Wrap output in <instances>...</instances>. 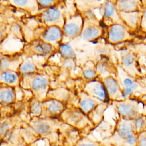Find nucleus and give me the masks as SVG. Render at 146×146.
Instances as JSON below:
<instances>
[{
	"label": "nucleus",
	"mask_w": 146,
	"mask_h": 146,
	"mask_svg": "<svg viewBox=\"0 0 146 146\" xmlns=\"http://www.w3.org/2000/svg\"><path fill=\"white\" fill-rule=\"evenodd\" d=\"M123 83L124 86V92L122 94V96L125 97L136 91L139 84L132 79V78L129 76H124L123 79Z\"/></svg>",
	"instance_id": "nucleus-12"
},
{
	"label": "nucleus",
	"mask_w": 146,
	"mask_h": 146,
	"mask_svg": "<svg viewBox=\"0 0 146 146\" xmlns=\"http://www.w3.org/2000/svg\"><path fill=\"white\" fill-rule=\"evenodd\" d=\"M102 30L100 26L93 22L87 23L83 20V25L80 33L82 38L86 41L96 40L102 35Z\"/></svg>",
	"instance_id": "nucleus-5"
},
{
	"label": "nucleus",
	"mask_w": 146,
	"mask_h": 146,
	"mask_svg": "<svg viewBox=\"0 0 146 146\" xmlns=\"http://www.w3.org/2000/svg\"><path fill=\"white\" fill-rule=\"evenodd\" d=\"M9 62L6 59H1L0 60V69L6 70L9 67Z\"/></svg>",
	"instance_id": "nucleus-31"
},
{
	"label": "nucleus",
	"mask_w": 146,
	"mask_h": 146,
	"mask_svg": "<svg viewBox=\"0 0 146 146\" xmlns=\"http://www.w3.org/2000/svg\"><path fill=\"white\" fill-rule=\"evenodd\" d=\"M83 76L87 79H93L96 76V71L93 68L87 67L83 71Z\"/></svg>",
	"instance_id": "nucleus-26"
},
{
	"label": "nucleus",
	"mask_w": 146,
	"mask_h": 146,
	"mask_svg": "<svg viewBox=\"0 0 146 146\" xmlns=\"http://www.w3.org/2000/svg\"><path fill=\"white\" fill-rule=\"evenodd\" d=\"M139 0H117L115 5L116 9L119 12H135L140 9Z\"/></svg>",
	"instance_id": "nucleus-7"
},
{
	"label": "nucleus",
	"mask_w": 146,
	"mask_h": 146,
	"mask_svg": "<svg viewBox=\"0 0 146 146\" xmlns=\"http://www.w3.org/2000/svg\"><path fill=\"white\" fill-rule=\"evenodd\" d=\"M133 125L129 121L123 122L119 127L117 133L118 135L123 139H125L128 135L132 133Z\"/></svg>",
	"instance_id": "nucleus-16"
},
{
	"label": "nucleus",
	"mask_w": 146,
	"mask_h": 146,
	"mask_svg": "<svg viewBox=\"0 0 146 146\" xmlns=\"http://www.w3.org/2000/svg\"><path fill=\"white\" fill-rule=\"evenodd\" d=\"M79 146H96L94 144H80Z\"/></svg>",
	"instance_id": "nucleus-34"
},
{
	"label": "nucleus",
	"mask_w": 146,
	"mask_h": 146,
	"mask_svg": "<svg viewBox=\"0 0 146 146\" xmlns=\"http://www.w3.org/2000/svg\"><path fill=\"white\" fill-rule=\"evenodd\" d=\"M0 78L2 80L9 84H14L18 80L17 74L11 71L3 72L0 75Z\"/></svg>",
	"instance_id": "nucleus-19"
},
{
	"label": "nucleus",
	"mask_w": 146,
	"mask_h": 146,
	"mask_svg": "<svg viewBox=\"0 0 146 146\" xmlns=\"http://www.w3.org/2000/svg\"><path fill=\"white\" fill-rule=\"evenodd\" d=\"M83 20L84 18L80 14H75L68 18H64L62 28L63 35L71 38L80 35L83 27Z\"/></svg>",
	"instance_id": "nucleus-2"
},
{
	"label": "nucleus",
	"mask_w": 146,
	"mask_h": 146,
	"mask_svg": "<svg viewBox=\"0 0 146 146\" xmlns=\"http://www.w3.org/2000/svg\"><path fill=\"white\" fill-rule=\"evenodd\" d=\"M30 49L34 54L41 56H48L53 51V46L40 38L32 41L30 44Z\"/></svg>",
	"instance_id": "nucleus-6"
},
{
	"label": "nucleus",
	"mask_w": 146,
	"mask_h": 146,
	"mask_svg": "<svg viewBox=\"0 0 146 146\" xmlns=\"http://www.w3.org/2000/svg\"><path fill=\"white\" fill-rule=\"evenodd\" d=\"M10 128V125L8 123H5L0 127V134H3L7 132Z\"/></svg>",
	"instance_id": "nucleus-33"
},
{
	"label": "nucleus",
	"mask_w": 146,
	"mask_h": 146,
	"mask_svg": "<svg viewBox=\"0 0 146 146\" xmlns=\"http://www.w3.org/2000/svg\"><path fill=\"white\" fill-rule=\"evenodd\" d=\"M38 9H44L45 8L51 7L52 6L57 5L60 0H36Z\"/></svg>",
	"instance_id": "nucleus-23"
},
{
	"label": "nucleus",
	"mask_w": 146,
	"mask_h": 146,
	"mask_svg": "<svg viewBox=\"0 0 146 146\" xmlns=\"http://www.w3.org/2000/svg\"><path fill=\"white\" fill-rule=\"evenodd\" d=\"M145 133L143 135H141L140 136L139 138V143H138V146H145L146 145V141H145Z\"/></svg>",
	"instance_id": "nucleus-32"
},
{
	"label": "nucleus",
	"mask_w": 146,
	"mask_h": 146,
	"mask_svg": "<svg viewBox=\"0 0 146 146\" xmlns=\"http://www.w3.org/2000/svg\"><path fill=\"white\" fill-rule=\"evenodd\" d=\"M63 36L62 27L56 25H51L44 27L39 38L52 45L54 43H59Z\"/></svg>",
	"instance_id": "nucleus-4"
},
{
	"label": "nucleus",
	"mask_w": 146,
	"mask_h": 146,
	"mask_svg": "<svg viewBox=\"0 0 146 146\" xmlns=\"http://www.w3.org/2000/svg\"><path fill=\"white\" fill-rule=\"evenodd\" d=\"M2 35H3V31H2V29L0 28V39L2 38Z\"/></svg>",
	"instance_id": "nucleus-35"
},
{
	"label": "nucleus",
	"mask_w": 146,
	"mask_h": 146,
	"mask_svg": "<svg viewBox=\"0 0 146 146\" xmlns=\"http://www.w3.org/2000/svg\"><path fill=\"white\" fill-rule=\"evenodd\" d=\"M107 62L104 61L100 62L97 66V70L101 74H104L108 72V67Z\"/></svg>",
	"instance_id": "nucleus-28"
},
{
	"label": "nucleus",
	"mask_w": 146,
	"mask_h": 146,
	"mask_svg": "<svg viewBox=\"0 0 146 146\" xmlns=\"http://www.w3.org/2000/svg\"><path fill=\"white\" fill-rule=\"evenodd\" d=\"M48 82L46 77L42 75L36 76L33 78L31 83V86L33 90L36 92L43 93L48 88Z\"/></svg>",
	"instance_id": "nucleus-10"
},
{
	"label": "nucleus",
	"mask_w": 146,
	"mask_h": 146,
	"mask_svg": "<svg viewBox=\"0 0 146 146\" xmlns=\"http://www.w3.org/2000/svg\"><path fill=\"white\" fill-rule=\"evenodd\" d=\"M63 106L62 103L54 100L51 102L47 107V111L49 112V113L51 115H56L59 113L62 109H63Z\"/></svg>",
	"instance_id": "nucleus-20"
},
{
	"label": "nucleus",
	"mask_w": 146,
	"mask_h": 146,
	"mask_svg": "<svg viewBox=\"0 0 146 146\" xmlns=\"http://www.w3.org/2000/svg\"><path fill=\"white\" fill-rule=\"evenodd\" d=\"M13 3L18 7L29 8L31 10L38 9L36 0H12Z\"/></svg>",
	"instance_id": "nucleus-17"
},
{
	"label": "nucleus",
	"mask_w": 146,
	"mask_h": 146,
	"mask_svg": "<svg viewBox=\"0 0 146 146\" xmlns=\"http://www.w3.org/2000/svg\"><path fill=\"white\" fill-rule=\"evenodd\" d=\"M119 113L125 118H136L137 116V110L136 106L132 103L122 102L117 106Z\"/></svg>",
	"instance_id": "nucleus-8"
},
{
	"label": "nucleus",
	"mask_w": 146,
	"mask_h": 146,
	"mask_svg": "<svg viewBox=\"0 0 146 146\" xmlns=\"http://www.w3.org/2000/svg\"><path fill=\"white\" fill-rule=\"evenodd\" d=\"M103 15L106 18L112 19L118 14L115 5L111 1H107L103 6Z\"/></svg>",
	"instance_id": "nucleus-15"
},
{
	"label": "nucleus",
	"mask_w": 146,
	"mask_h": 146,
	"mask_svg": "<svg viewBox=\"0 0 146 146\" xmlns=\"http://www.w3.org/2000/svg\"><path fill=\"white\" fill-rule=\"evenodd\" d=\"M63 66L64 67L70 69L72 68L74 66V62L72 58H67L65 59V60L63 63Z\"/></svg>",
	"instance_id": "nucleus-30"
},
{
	"label": "nucleus",
	"mask_w": 146,
	"mask_h": 146,
	"mask_svg": "<svg viewBox=\"0 0 146 146\" xmlns=\"http://www.w3.org/2000/svg\"><path fill=\"white\" fill-rule=\"evenodd\" d=\"M14 97V92L11 90L5 89L0 91V101L3 103L11 102Z\"/></svg>",
	"instance_id": "nucleus-21"
},
{
	"label": "nucleus",
	"mask_w": 146,
	"mask_h": 146,
	"mask_svg": "<svg viewBox=\"0 0 146 146\" xmlns=\"http://www.w3.org/2000/svg\"><path fill=\"white\" fill-rule=\"evenodd\" d=\"M33 129L39 135H46L50 132L51 127L47 121H36L33 124Z\"/></svg>",
	"instance_id": "nucleus-14"
},
{
	"label": "nucleus",
	"mask_w": 146,
	"mask_h": 146,
	"mask_svg": "<svg viewBox=\"0 0 146 146\" xmlns=\"http://www.w3.org/2000/svg\"><path fill=\"white\" fill-rule=\"evenodd\" d=\"M136 62V56L132 52H128L123 55L122 58L123 66L128 69H132L135 67Z\"/></svg>",
	"instance_id": "nucleus-18"
},
{
	"label": "nucleus",
	"mask_w": 146,
	"mask_h": 146,
	"mask_svg": "<svg viewBox=\"0 0 146 146\" xmlns=\"http://www.w3.org/2000/svg\"><path fill=\"white\" fill-rule=\"evenodd\" d=\"M108 40L113 44L126 41L131 38V34L122 23H114L108 26L107 30Z\"/></svg>",
	"instance_id": "nucleus-3"
},
{
	"label": "nucleus",
	"mask_w": 146,
	"mask_h": 146,
	"mask_svg": "<svg viewBox=\"0 0 146 146\" xmlns=\"http://www.w3.org/2000/svg\"><path fill=\"white\" fill-rule=\"evenodd\" d=\"M39 21L45 26L56 25L62 28L64 18L57 5L45 8L38 15Z\"/></svg>",
	"instance_id": "nucleus-1"
},
{
	"label": "nucleus",
	"mask_w": 146,
	"mask_h": 146,
	"mask_svg": "<svg viewBox=\"0 0 146 146\" xmlns=\"http://www.w3.org/2000/svg\"><path fill=\"white\" fill-rule=\"evenodd\" d=\"M96 105V102L93 99L90 98L84 99L80 102V106L84 112H90Z\"/></svg>",
	"instance_id": "nucleus-22"
},
{
	"label": "nucleus",
	"mask_w": 146,
	"mask_h": 146,
	"mask_svg": "<svg viewBox=\"0 0 146 146\" xmlns=\"http://www.w3.org/2000/svg\"><path fill=\"white\" fill-rule=\"evenodd\" d=\"M136 131L142 130L145 126V118L144 116H137L135 121Z\"/></svg>",
	"instance_id": "nucleus-25"
},
{
	"label": "nucleus",
	"mask_w": 146,
	"mask_h": 146,
	"mask_svg": "<svg viewBox=\"0 0 146 146\" xmlns=\"http://www.w3.org/2000/svg\"><path fill=\"white\" fill-rule=\"evenodd\" d=\"M59 52L61 56L65 58H72L75 57V52L73 47L68 43H62L59 46Z\"/></svg>",
	"instance_id": "nucleus-13"
},
{
	"label": "nucleus",
	"mask_w": 146,
	"mask_h": 146,
	"mask_svg": "<svg viewBox=\"0 0 146 146\" xmlns=\"http://www.w3.org/2000/svg\"><path fill=\"white\" fill-rule=\"evenodd\" d=\"M89 84L88 87L92 95L101 100L107 99V92L103 84L98 81L92 82Z\"/></svg>",
	"instance_id": "nucleus-9"
},
{
	"label": "nucleus",
	"mask_w": 146,
	"mask_h": 146,
	"mask_svg": "<svg viewBox=\"0 0 146 146\" xmlns=\"http://www.w3.org/2000/svg\"><path fill=\"white\" fill-rule=\"evenodd\" d=\"M1 5H0V10H1Z\"/></svg>",
	"instance_id": "nucleus-36"
},
{
	"label": "nucleus",
	"mask_w": 146,
	"mask_h": 146,
	"mask_svg": "<svg viewBox=\"0 0 146 146\" xmlns=\"http://www.w3.org/2000/svg\"><path fill=\"white\" fill-rule=\"evenodd\" d=\"M104 87L108 94L111 97H115L119 94V87L116 80L112 76H108L104 79Z\"/></svg>",
	"instance_id": "nucleus-11"
},
{
	"label": "nucleus",
	"mask_w": 146,
	"mask_h": 146,
	"mask_svg": "<svg viewBox=\"0 0 146 146\" xmlns=\"http://www.w3.org/2000/svg\"><path fill=\"white\" fill-rule=\"evenodd\" d=\"M31 111L33 114L38 115L41 113L42 105L39 102H35L33 103L31 107Z\"/></svg>",
	"instance_id": "nucleus-27"
},
{
	"label": "nucleus",
	"mask_w": 146,
	"mask_h": 146,
	"mask_svg": "<svg viewBox=\"0 0 146 146\" xmlns=\"http://www.w3.org/2000/svg\"><path fill=\"white\" fill-rule=\"evenodd\" d=\"M36 70L35 65L30 61H26L21 66V71L23 73H31Z\"/></svg>",
	"instance_id": "nucleus-24"
},
{
	"label": "nucleus",
	"mask_w": 146,
	"mask_h": 146,
	"mask_svg": "<svg viewBox=\"0 0 146 146\" xmlns=\"http://www.w3.org/2000/svg\"><path fill=\"white\" fill-rule=\"evenodd\" d=\"M125 141H126L127 144L128 145H131V146L134 145L136 144V141H137L136 136L133 133H131L129 135H128L125 138Z\"/></svg>",
	"instance_id": "nucleus-29"
}]
</instances>
